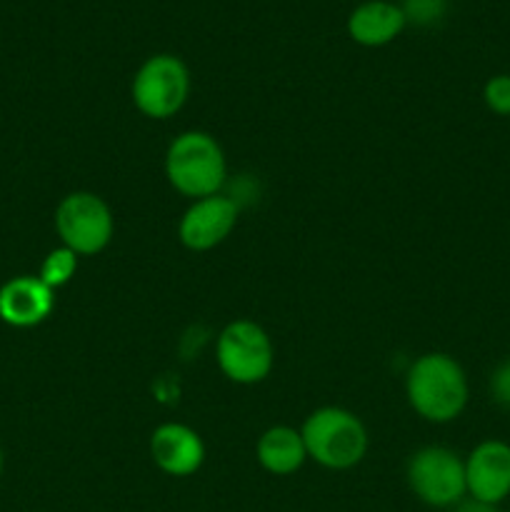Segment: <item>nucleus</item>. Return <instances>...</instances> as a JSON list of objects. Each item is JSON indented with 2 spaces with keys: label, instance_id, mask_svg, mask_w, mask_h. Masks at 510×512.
I'll return each instance as SVG.
<instances>
[{
  "label": "nucleus",
  "instance_id": "obj_1",
  "mask_svg": "<svg viewBox=\"0 0 510 512\" xmlns=\"http://www.w3.org/2000/svg\"><path fill=\"white\" fill-rule=\"evenodd\" d=\"M408 403L430 423H450L468 405V378L455 358L428 353L415 360L405 380Z\"/></svg>",
  "mask_w": 510,
  "mask_h": 512
},
{
  "label": "nucleus",
  "instance_id": "obj_2",
  "mask_svg": "<svg viewBox=\"0 0 510 512\" xmlns=\"http://www.w3.org/2000/svg\"><path fill=\"white\" fill-rule=\"evenodd\" d=\"M165 175L188 198L218 195L225 183V155L213 135L203 130L180 133L165 153Z\"/></svg>",
  "mask_w": 510,
  "mask_h": 512
},
{
  "label": "nucleus",
  "instance_id": "obj_3",
  "mask_svg": "<svg viewBox=\"0 0 510 512\" xmlns=\"http://www.w3.org/2000/svg\"><path fill=\"white\" fill-rule=\"evenodd\" d=\"M308 458L328 470H350L365 458L368 433L360 418L343 408H320L300 430Z\"/></svg>",
  "mask_w": 510,
  "mask_h": 512
},
{
  "label": "nucleus",
  "instance_id": "obj_4",
  "mask_svg": "<svg viewBox=\"0 0 510 512\" xmlns=\"http://www.w3.org/2000/svg\"><path fill=\"white\" fill-rule=\"evenodd\" d=\"M190 93L188 65L170 53L153 55L133 78V103L143 115L165 120L178 113Z\"/></svg>",
  "mask_w": 510,
  "mask_h": 512
},
{
  "label": "nucleus",
  "instance_id": "obj_5",
  "mask_svg": "<svg viewBox=\"0 0 510 512\" xmlns=\"http://www.w3.org/2000/svg\"><path fill=\"white\" fill-rule=\"evenodd\" d=\"M218 365L228 380L238 385L260 383L273 370V343L253 320H233L218 338Z\"/></svg>",
  "mask_w": 510,
  "mask_h": 512
},
{
  "label": "nucleus",
  "instance_id": "obj_6",
  "mask_svg": "<svg viewBox=\"0 0 510 512\" xmlns=\"http://www.w3.org/2000/svg\"><path fill=\"white\" fill-rule=\"evenodd\" d=\"M55 230L75 255H95L113 240V213L95 193H70L55 210Z\"/></svg>",
  "mask_w": 510,
  "mask_h": 512
},
{
  "label": "nucleus",
  "instance_id": "obj_7",
  "mask_svg": "<svg viewBox=\"0 0 510 512\" xmlns=\"http://www.w3.org/2000/svg\"><path fill=\"white\" fill-rule=\"evenodd\" d=\"M408 485L415 498L430 508H450L468 495L465 460L440 445L418 450L408 460Z\"/></svg>",
  "mask_w": 510,
  "mask_h": 512
},
{
  "label": "nucleus",
  "instance_id": "obj_8",
  "mask_svg": "<svg viewBox=\"0 0 510 512\" xmlns=\"http://www.w3.org/2000/svg\"><path fill=\"white\" fill-rule=\"evenodd\" d=\"M465 485L470 500L498 508L510 498V445L483 440L465 460Z\"/></svg>",
  "mask_w": 510,
  "mask_h": 512
},
{
  "label": "nucleus",
  "instance_id": "obj_9",
  "mask_svg": "<svg viewBox=\"0 0 510 512\" xmlns=\"http://www.w3.org/2000/svg\"><path fill=\"white\" fill-rule=\"evenodd\" d=\"M235 223H238V205L220 193L210 195V198L195 200L185 210L178 225V238L188 250L205 253L223 243Z\"/></svg>",
  "mask_w": 510,
  "mask_h": 512
},
{
  "label": "nucleus",
  "instance_id": "obj_10",
  "mask_svg": "<svg viewBox=\"0 0 510 512\" xmlns=\"http://www.w3.org/2000/svg\"><path fill=\"white\" fill-rule=\"evenodd\" d=\"M150 455L170 478H190L203 465L205 445L188 425L165 423L150 435Z\"/></svg>",
  "mask_w": 510,
  "mask_h": 512
},
{
  "label": "nucleus",
  "instance_id": "obj_11",
  "mask_svg": "<svg viewBox=\"0 0 510 512\" xmlns=\"http://www.w3.org/2000/svg\"><path fill=\"white\" fill-rule=\"evenodd\" d=\"M53 290L35 275H18L0 288V320L10 328H33L53 313Z\"/></svg>",
  "mask_w": 510,
  "mask_h": 512
},
{
  "label": "nucleus",
  "instance_id": "obj_12",
  "mask_svg": "<svg viewBox=\"0 0 510 512\" xmlns=\"http://www.w3.org/2000/svg\"><path fill=\"white\" fill-rule=\"evenodd\" d=\"M403 8L393 0H365L348 15V35L363 48H383L405 30Z\"/></svg>",
  "mask_w": 510,
  "mask_h": 512
},
{
  "label": "nucleus",
  "instance_id": "obj_13",
  "mask_svg": "<svg viewBox=\"0 0 510 512\" xmlns=\"http://www.w3.org/2000/svg\"><path fill=\"white\" fill-rule=\"evenodd\" d=\"M255 458H258L260 468L268 470L270 475H293L308 460V450H305L300 430L288 428V425H275L260 435Z\"/></svg>",
  "mask_w": 510,
  "mask_h": 512
},
{
  "label": "nucleus",
  "instance_id": "obj_14",
  "mask_svg": "<svg viewBox=\"0 0 510 512\" xmlns=\"http://www.w3.org/2000/svg\"><path fill=\"white\" fill-rule=\"evenodd\" d=\"M75 270H78V255H75L70 248H65V245H60V248L50 250L48 258L43 260L38 278L43 280L50 290H58L70 283Z\"/></svg>",
  "mask_w": 510,
  "mask_h": 512
},
{
  "label": "nucleus",
  "instance_id": "obj_15",
  "mask_svg": "<svg viewBox=\"0 0 510 512\" xmlns=\"http://www.w3.org/2000/svg\"><path fill=\"white\" fill-rule=\"evenodd\" d=\"M398 5L403 8L405 20L420 25V28L435 25L443 18L445 10H448V0H403Z\"/></svg>",
  "mask_w": 510,
  "mask_h": 512
},
{
  "label": "nucleus",
  "instance_id": "obj_16",
  "mask_svg": "<svg viewBox=\"0 0 510 512\" xmlns=\"http://www.w3.org/2000/svg\"><path fill=\"white\" fill-rule=\"evenodd\" d=\"M483 100L490 113L510 118V75L500 73L483 85Z\"/></svg>",
  "mask_w": 510,
  "mask_h": 512
},
{
  "label": "nucleus",
  "instance_id": "obj_17",
  "mask_svg": "<svg viewBox=\"0 0 510 512\" xmlns=\"http://www.w3.org/2000/svg\"><path fill=\"white\" fill-rule=\"evenodd\" d=\"M490 395L500 408L510 410V358L503 360L490 375Z\"/></svg>",
  "mask_w": 510,
  "mask_h": 512
},
{
  "label": "nucleus",
  "instance_id": "obj_18",
  "mask_svg": "<svg viewBox=\"0 0 510 512\" xmlns=\"http://www.w3.org/2000/svg\"><path fill=\"white\" fill-rule=\"evenodd\" d=\"M458 512H495L493 505H483V503H475V500H470L468 505H460Z\"/></svg>",
  "mask_w": 510,
  "mask_h": 512
},
{
  "label": "nucleus",
  "instance_id": "obj_19",
  "mask_svg": "<svg viewBox=\"0 0 510 512\" xmlns=\"http://www.w3.org/2000/svg\"><path fill=\"white\" fill-rule=\"evenodd\" d=\"M0 473H3V450H0Z\"/></svg>",
  "mask_w": 510,
  "mask_h": 512
}]
</instances>
